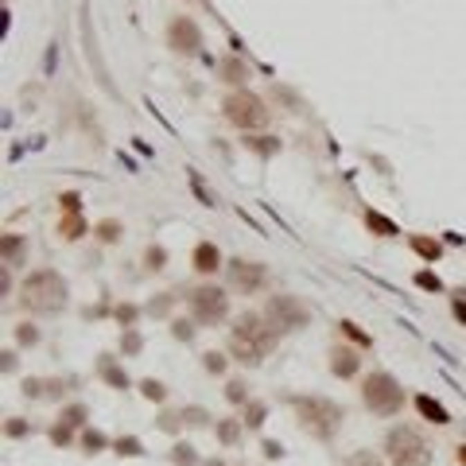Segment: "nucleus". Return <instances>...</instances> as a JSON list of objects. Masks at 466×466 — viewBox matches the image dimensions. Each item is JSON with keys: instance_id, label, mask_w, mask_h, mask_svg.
Returning a JSON list of instances; mask_svg holds the SVG:
<instances>
[{"instance_id": "f257e3e1", "label": "nucleus", "mask_w": 466, "mask_h": 466, "mask_svg": "<svg viewBox=\"0 0 466 466\" xmlns=\"http://www.w3.org/2000/svg\"><path fill=\"white\" fill-rule=\"evenodd\" d=\"M276 334L280 330L265 327L260 315H241L238 323H233V330H229V350L238 354V361L257 366V361H265V357L276 350Z\"/></svg>"}, {"instance_id": "f03ea898", "label": "nucleus", "mask_w": 466, "mask_h": 466, "mask_svg": "<svg viewBox=\"0 0 466 466\" xmlns=\"http://www.w3.org/2000/svg\"><path fill=\"white\" fill-rule=\"evenodd\" d=\"M24 303H28L31 311H39V315L62 311L66 307V280H62L59 272H51V268L31 272L28 284H24Z\"/></svg>"}, {"instance_id": "7ed1b4c3", "label": "nucleus", "mask_w": 466, "mask_h": 466, "mask_svg": "<svg viewBox=\"0 0 466 466\" xmlns=\"http://www.w3.org/2000/svg\"><path fill=\"white\" fill-rule=\"evenodd\" d=\"M292 408H296L299 424L307 427L311 436L319 439H330L342 424V408L334 400H323V397H292Z\"/></svg>"}, {"instance_id": "20e7f679", "label": "nucleus", "mask_w": 466, "mask_h": 466, "mask_svg": "<svg viewBox=\"0 0 466 466\" xmlns=\"http://www.w3.org/2000/svg\"><path fill=\"white\" fill-rule=\"evenodd\" d=\"M385 451H388V463L393 466H427L431 463V447L427 439L420 436L416 427H393L385 439Z\"/></svg>"}, {"instance_id": "39448f33", "label": "nucleus", "mask_w": 466, "mask_h": 466, "mask_svg": "<svg viewBox=\"0 0 466 466\" xmlns=\"http://www.w3.org/2000/svg\"><path fill=\"white\" fill-rule=\"evenodd\" d=\"M361 400L377 416H397L400 408H404V388L388 377V373H369L366 385H361Z\"/></svg>"}, {"instance_id": "423d86ee", "label": "nucleus", "mask_w": 466, "mask_h": 466, "mask_svg": "<svg viewBox=\"0 0 466 466\" xmlns=\"http://www.w3.org/2000/svg\"><path fill=\"white\" fill-rule=\"evenodd\" d=\"M222 109H226V117L233 120L238 129H265V125H268L265 101H260L257 93H249V89H238V93H229Z\"/></svg>"}, {"instance_id": "0eeeda50", "label": "nucleus", "mask_w": 466, "mask_h": 466, "mask_svg": "<svg viewBox=\"0 0 466 466\" xmlns=\"http://www.w3.org/2000/svg\"><path fill=\"white\" fill-rule=\"evenodd\" d=\"M190 311H195V319L199 323H206V327H214V323H222V319L229 315V296L222 288H214V284H202V288H195L187 296Z\"/></svg>"}, {"instance_id": "6e6552de", "label": "nucleus", "mask_w": 466, "mask_h": 466, "mask_svg": "<svg viewBox=\"0 0 466 466\" xmlns=\"http://www.w3.org/2000/svg\"><path fill=\"white\" fill-rule=\"evenodd\" d=\"M265 319L272 323L276 330H299L311 323V311L299 303L296 296H272L265 307Z\"/></svg>"}, {"instance_id": "1a4fd4ad", "label": "nucleus", "mask_w": 466, "mask_h": 466, "mask_svg": "<svg viewBox=\"0 0 466 466\" xmlns=\"http://www.w3.org/2000/svg\"><path fill=\"white\" fill-rule=\"evenodd\" d=\"M229 284H233V288H241L245 296H253V292H260L268 284V268L257 265V260L238 257V260H229Z\"/></svg>"}, {"instance_id": "9d476101", "label": "nucleus", "mask_w": 466, "mask_h": 466, "mask_svg": "<svg viewBox=\"0 0 466 466\" xmlns=\"http://www.w3.org/2000/svg\"><path fill=\"white\" fill-rule=\"evenodd\" d=\"M168 43H171V51H179V55H195V51L202 47L199 24L190 20V16H175L171 28H168Z\"/></svg>"}, {"instance_id": "9b49d317", "label": "nucleus", "mask_w": 466, "mask_h": 466, "mask_svg": "<svg viewBox=\"0 0 466 466\" xmlns=\"http://www.w3.org/2000/svg\"><path fill=\"white\" fill-rule=\"evenodd\" d=\"M195 268L199 272H214V268H222V253H218V245H210V241H202L199 249H195Z\"/></svg>"}, {"instance_id": "f8f14e48", "label": "nucleus", "mask_w": 466, "mask_h": 466, "mask_svg": "<svg viewBox=\"0 0 466 466\" xmlns=\"http://www.w3.org/2000/svg\"><path fill=\"white\" fill-rule=\"evenodd\" d=\"M330 369H334L338 377H354L357 373V354L346 350V346H338L334 354H330Z\"/></svg>"}, {"instance_id": "ddd939ff", "label": "nucleus", "mask_w": 466, "mask_h": 466, "mask_svg": "<svg viewBox=\"0 0 466 466\" xmlns=\"http://www.w3.org/2000/svg\"><path fill=\"white\" fill-rule=\"evenodd\" d=\"M416 408H420V416L431 420V424H451V412H447L439 400H431L427 393H424V397H416Z\"/></svg>"}, {"instance_id": "4468645a", "label": "nucleus", "mask_w": 466, "mask_h": 466, "mask_svg": "<svg viewBox=\"0 0 466 466\" xmlns=\"http://www.w3.org/2000/svg\"><path fill=\"white\" fill-rule=\"evenodd\" d=\"M366 226L373 229L377 238H397V233H400V229L393 226V222H388L385 214H377V210H366Z\"/></svg>"}, {"instance_id": "2eb2a0df", "label": "nucleus", "mask_w": 466, "mask_h": 466, "mask_svg": "<svg viewBox=\"0 0 466 466\" xmlns=\"http://www.w3.org/2000/svg\"><path fill=\"white\" fill-rule=\"evenodd\" d=\"M101 377H105V381H109V385L113 388H125V385H129V377H125V369H117V366H113V361H109V357H101Z\"/></svg>"}, {"instance_id": "dca6fc26", "label": "nucleus", "mask_w": 466, "mask_h": 466, "mask_svg": "<svg viewBox=\"0 0 466 466\" xmlns=\"http://www.w3.org/2000/svg\"><path fill=\"white\" fill-rule=\"evenodd\" d=\"M412 249H416L424 260H436L439 253H443V245H439V241H431V238H412Z\"/></svg>"}, {"instance_id": "f3484780", "label": "nucleus", "mask_w": 466, "mask_h": 466, "mask_svg": "<svg viewBox=\"0 0 466 466\" xmlns=\"http://www.w3.org/2000/svg\"><path fill=\"white\" fill-rule=\"evenodd\" d=\"M59 233H62V238H70V241H74V238H82V233H86V226H82V218H78V214H70V218L59 226Z\"/></svg>"}, {"instance_id": "a211bd4d", "label": "nucleus", "mask_w": 466, "mask_h": 466, "mask_svg": "<svg viewBox=\"0 0 466 466\" xmlns=\"http://www.w3.org/2000/svg\"><path fill=\"white\" fill-rule=\"evenodd\" d=\"M238 436H241L238 420H222V424H218V439H222V443H238Z\"/></svg>"}, {"instance_id": "6ab92c4d", "label": "nucleus", "mask_w": 466, "mask_h": 466, "mask_svg": "<svg viewBox=\"0 0 466 466\" xmlns=\"http://www.w3.org/2000/svg\"><path fill=\"white\" fill-rule=\"evenodd\" d=\"M226 397L233 400V404H245V400H249V388H245V381H229V385H226Z\"/></svg>"}, {"instance_id": "aec40b11", "label": "nucleus", "mask_w": 466, "mask_h": 466, "mask_svg": "<svg viewBox=\"0 0 466 466\" xmlns=\"http://www.w3.org/2000/svg\"><path fill=\"white\" fill-rule=\"evenodd\" d=\"M140 393H144V397H148V400H163V397H168V388H163V385H159V381H144V385H140Z\"/></svg>"}, {"instance_id": "412c9836", "label": "nucleus", "mask_w": 466, "mask_h": 466, "mask_svg": "<svg viewBox=\"0 0 466 466\" xmlns=\"http://www.w3.org/2000/svg\"><path fill=\"white\" fill-rule=\"evenodd\" d=\"M416 288H424V292H439L443 284H439L436 272H416Z\"/></svg>"}, {"instance_id": "4be33fe9", "label": "nucleus", "mask_w": 466, "mask_h": 466, "mask_svg": "<svg viewBox=\"0 0 466 466\" xmlns=\"http://www.w3.org/2000/svg\"><path fill=\"white\" fill-rule=\"evenodd\" d=\"M222 74H226V82H245V66H241L238 59H229L226 66H222Z\"/></svg>"}, {"instance_id": "5701e85b", "label": "nucleus", "mask_w": 466, "mask_h": 466, "mask_svg": "<svg viewBox=\"0 0 466 466\" xmlns=\"http://www.w3.org/2000/svg\"><path fill=\"white\" fill-rule=\"evenodd\" d=\"M117 455H144V447H140V439H117Z\"/></svg>"}, {"instance_id": "b1692460", "label": "nucleus", "mask_w": 466, "mask_h": 466, "mask_svg": "<svg viewBox=\"0 0 466 466\" xmlns=\"http://www.w3.org/2000/svg\"><path fill=\"white\" fill-rule=\"evenodd\" d=\"M346 466H381L377 455H369V451H357V455L346 458Z\"/></svg>"}, {"instance_id": "393cba45", "label": "nucleus", "mask_w": 466, "mask_h": 466, "mask_svg": "<svg viewBox=\"0 0 466 466\" xmlns=\"http://www.w3.org/2000/svg\"><path fill=\"white\" fill-rule=\"evenodd\" d=\"M342 334L354 338L357 346H369V334H366V330H357V323H342Z\"/></svg>"}, {"instance_id": "a878e982", "label": "nucleus", "mask_w": 466, "mask_h": 466, "mask_svg": "<svg viewBox=\"0 0 466 466\" xmlns=\"http://www.w3.org/2000/svg\"><path fill=\"white\" fill-rule=\"evenodd\" d=\"M202 366H206L210 373H222V369H226V357H222V354H214V350H210V354H202Z\"/></svg>"}, {"instance_id": "bb28decb", "label": "nucleus", "mask_w": 466, "mask_h": 466, "mask_svg": "<svg viewBox=\"0 0 466 466\" xmlns=\"http://www.w3.org/2000/svg\"><path fill=\"white\" fill-rule=\"evenodd\" d=\"M20 238H4V260H8V265H16V257H20Z\"/></svg>"}, {"instance_id": "cd10ccee", "label": "nucleus", "mask_w": 466, "mask_h": 466, "mask_svg": "<svg viewBox=\"0 0 466 466\" xmlns=\"http://www.w3.org/2000/svg\"><path fill=\"white\" fill-rule=\"evenodd\" d=\"M98 238H101V241H117V238H120V226H117V222H101V226H98Z\"/></svg>"}, {"instance_id": "c85d7f7f", "label": "nucleus", "mask_w": 466, "mask_h": 466, "mask_svg": "<svg viewBox=\"0 0 466 466\" xmlns=\"http://www.w3.org/2000/svg\"><path fill=\"white\" fill-rule=\"evenodd\" d=\"M171 334L183 338V342H190V338H195V327H190V323H183V319H175V323H171Z\"/></svg>"}, {"instance_id": "c756f323", "label": "nucleus", "mask_w": 466, "mask_h": 466, "mask_svg": "<svg viewBox=\"0 0 466 466\" xmlns=\"http://www.w3.org/2000/svg\"><path fill=\"white\" fill-rule=\"evenodd\" d=\"M82 443H86V451H101V447L109 443V439L101 436V431H86V436H82Z\"/></svg>"}, {"instance_id": "7c9ffc66", "label": "nucleus", "mask_w": 466, "mask_h": 466, "mask_svg": "<svg viewBox=\"0 0 466 466\" xmlns=\"http://www.w3.org/2000/svg\"><path fill=\"white\" fill-rule=\"evenodd\" d=\"M171 458H175V463H183V466H195V451H190L187 443H179V447H175V455H171Z\"/></svg>"}, {"instance_id": "2f4dec72", "label": "nucleus", "mask_w": 466, "mask_h": 466, "mask_svg": "<svg viewBox=\"0 0 466 466\" xmlns=\"http://www.w3.org/2000/svg\"><path fill=\"white\" fill-rule=\"evenodd\" d=\"M241 424L260 427V424H265V404H253V408H249V420H241Z\"/></svg>"}, {"instance_id": "473e14b6", "label": "nucleus", "mask_w": 466, "mask_h": 466, "mask_svg": "<svg viewBox=\"0 0 466 466\" xmlns=\"http://www.w3.org/2000/svg\"><path fill=\"white\" fill-rule=\"evenodd\" d=\"M62 420H66V424H70V427H74V424H82V420H86V408H82V404L66 408V412H62Z\"/></svg>"}, {"instance_id": "72a5a7b5", "label": "nucleus", "mask_w": 466, "mask_h": 466, "mask_svg": "<svg viewBox=\"0 0 466 466\" xmlns=\"http://www.w3.org/2000/svg\"><path fill=\"white\" fill-rule=\"evenodd\" d=\"M183 420H187V424H195V427H202L210 416L202 412V408H187V412H183Z\"/></svg>"}, {"instance_id": "f704fd0d", "label": "nucleus", "mask_w": 466, "mask_h": 466, "mask_svg": "<svg viewBox=\"0 0 466 466\" xmlns=\"http://www.w3.org/2000/svg\"><path fill=\"white\" fill-rule=\"evenodd\" d=\"M16 338H20L24 346H31V342H39V330H35V327H20V330H16Z\"/></svg>"}, {"instance_id": "c9c22d12", "label": "nucleus", "mask_w": 466, "mask_h": 466, "mask_svg": "<svg viewBox=\"0 0 466 466\" xmlns=\"http://www.w3.org/2000/svg\"><path fill=\"white\" fill-rule=\"evenodd\" d=\"M78 195H74V190H66V195H62V210H66V214H78Z\"/></svg>"}, {"instance_id": "e433bc0d", "label": "nucleus", "mask_w": 466, "mask_h": 466, "mask_svg": "<svg viewBox=\"0 0 466 466\" xmlns=\"http://www.w3.org/2000/svg\"><path fill=\"white\" fill-rule=\"evenodd\" d=\"M179 420H183V416H175V412H163V416H159V427H163V431H175Z\"/></svg>"}, {"instance_id": "4c0bfd02", "label": "nucleus", "mask_w": 466, "mask_h": 466, "mask_svg": "<svg viewBox=\"0 0 466 466\" xmlns=\"http://www.w3.org/2000/svg\"><path fill=\"white\" fill-rule=\"evenodd\" d=\"M117 319H120V323H125V327H129L132 319H136V307H132V303H125V307H117Z\"/></svg>"}, {"instance_id": "58836bf2", "label": "nucleus", "mask_w": 466, "mask_h": 466, "mask_svg": "<svg viewBox=\"0 0 466 466\" xmlns=\"http://www.w3.org/2000/svg\"><path fill=\"white\" fill-rule=\"evenodd\" d=\"M148 268H163V249H148Z\"/></svg>"}, {"instance_id": "ea45409f", "label": "nucleus", "mask_w": 466, "mask_h": 466, "mask_svg": "<svg viewBox=\"0 0 466 466\" xmlns=\"http://www.w3.org/2000/svg\"><path fill=\"white\" fill-rule=\"evenodd\" d=\"M24 431L31 436V424H20V420H12L8 424V436H24Z\"/></svg>"}, {"instance_id": "a19ab883", "label": "nucleus", "mask_w": 466, "mask_h": 466, "mask_svg": "<svg viewBox=\"0 0 466 466\" xmlns=\"http://www.w3.org/2000/svg\"><path fill=\"white\" fill-rule=\"evenodd\" d=\"M265 455H268V458H280V455H284V447H280V443H272V439H268V443H265Z\"/></svg>"}, {"instance_id": "79ce46f5", "label": "nucleus", "mask_w": 466, "mask_h": 466, "mask_svg": "<svg viewBox=\"0 0 466 466\" xmlns=\"http://www.w3.org/2000/svg\"><path fill=\"white\" fill-rule=\"evenodd\" d=\"M249 148H257V152H260V156H268V152L276 148V144H265V140H249Z\"/></svg>"}, {"instance_id": "37998d69", "label": "nucleus", "mask_w": 466, "mask_h": 466, "mask_svg": "<svg viewBox=\"0 0 466 466\" xmlns=\"http://www.w3.org/2000/svg\"><path fill=\"white\" fill-rule=\"evenodd\" d=\"M51 439H55V443H66L70 431H66V427H55V431H51Z\"/></svg>"}, {"instance_id": "c03bdc74", "label": "nucleus", "mask_w": 466, "mask_h": 466, "mask_svg": "<svg viewBox=\"0 0 466 466\" xmlns=\"http://www.w3.org/2000/svg\"><path fill=\"white\" fill-rule=\"evenodd\" d=\"M125 350H140V334H129V338H125Z\"/></svg>"}, {"instance_id": "a18cd8bd", "label": "nucleus", "mask_w": 466, "mask_h": 466, "mask_svg": "<svg viewBox=\"0 0 466 466\" xmlns=\"http://www.w3.org/2000/svg\"><path fill=\"white\" fill-rule=\"evenodd\" d=\"M455 319H463V323H466V303H463V299L455 303Z\"/></svg>"}, {"instance_id": "49530a36", "label": "nucleus", "mask_w": 466, "mask_h": 466, "mask_svg": "<svg viewBox=\"0 0 466 466\" xmlns=\"http://www.w3.org/2000/svg\"><path fill=\"white\" fill-rule=\"evenodd\" d=\"M458 463H463V466H466V443H463V447H458Z\"/></svg>"}, {"instance_id": "de8ad7c7", "label": "nucleus", "mask_w": 466, "mask_h": 466, "mask_svg": "<svg viewBox=\"0 0 466 466\" xmlns=\"http://www.w3.org/2000/svg\"><path fill=\"white\" fill-rule=\"evenodd\" d=\"M206 466H222V463H206Z\"/></svg>"}]
</instances>
